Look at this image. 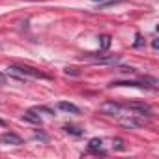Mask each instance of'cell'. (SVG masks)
Segmentation results:
<instances>
[{"instance_id": "2", "label": "cell", "mask_w": 159, "mask_h": 159, "mask_svg": "<svg viewBox=\"0 0 159 159\" xmlns=\"http://www.w3.org/2000/svg\"><path fill=\"white\" fill-rule=\"evenodd\" d=\"M10 69V73L11 75H15L17 79H26V77H34V79H49L45 73H41V71H38V69H34V67H28V66H10L8 67Z\"/></svg>"}, {"instance_id": "1", "label": "cell", "mask_w": 159, "mask_h": 159, "mask_svg": "<svg viewBox=\"0 0 159 159\" xmlns=\"http://www.w3.org/2000/svg\"><path fill=\"white\" fill-rule=\"evenodd\" d=\"M99 109H101V112H105V114H109V116H114V118H118V120L135 114L127 105H120V103H116V101H105ZM135 116H139V114H135Z\"/></svg>"}, {"instance_id": "6", "label": "cell", "mask_w": 159, "mask_h": 159, "mask_svg": "<svg viewBox=\"0 0 159 159\" xmlns=\"http://www.w3.org/2000/svg\"><path fill=\"white\" fill-rule=\"evenodd\" d=\"M58 109L64 111V112H69V114H81V109L73 103H67V101H60L58 103Z\"/></svg>"}, {"instance_id": "7", "label": "cell", "mask_w": 159, "mask_h": 159, "mask_svg": "<svg viewBox=\"0 0 159 159\" xmlns=\"http://www.w3.org/2000/svg\"><path fill=\"white\" fill-rule=\"evenodd\" d=\"M111 86H133V88H148L146 84H142V83H137V81H114Z\"/></svg>"}, {"instance_id": "11", "label": "cell", "mask_w": 159, "mask_h": 159, "mask_svg": "<svg viewBox=\"0 0 159 159\" xmlns=\"http://www.w3.org/2000/svg\"><path fill=\"white\" fill-rule=\"evenodd\" d=\"M99 39H101V49H103V51H107V49H109V45H111V36H107V34H105V36H101Z\"/></svg>"}, {"instance_id": "14", "label": "cell", "mask_w": 159, "mask_h": 159, "mask_svg": "<svg viewBox=\"0 0 159 159\" xmlns=\"http://www.w3.org/2000/svg\"><path fill=\"white\" fill-rule=\"evenodd\" d=\"M114 144H116V148H118V150H124V142H122L120 139H116V140H114Z\"/></svg>"}, {"instance_id": "4", "label": "cell", "mask_w": 159, "mask_h": 159, "mask_svg": "<svg viewBox=\"0 0 159 159\" xmlns=\"http://www.w3.org/2000/svg\"><path fill=\"white\" fill-rule=\"evenodd\" d=\"M127 107H129L135 114H139V116H150V114H152L150 105H146V103H142V101H131V103H127Z\"/></svg>"}, {"instance_id": "10", "label": "cell", "mask_w": 159, "mask_h": 159, "mask_svg": "<svg viewBox=\"0 0 159 159\" xmlns=\"http://www.w3.org/2000/svg\"><path fill=\"white\" fill-rule=\"evenodd\" d=\"M64 129H66V133H71V135H75V137H79V135H83V131L79 129V127H75V125H66Z\"/></svg>"}, {"instance_id": "12", "label": "cell", "mask_w": 159, "mask_h": 159, "mask_svg": "<svg viewBox=\"0 0 159 159\" xmlns=\"http://www.w3.org/2000/svg\"><path fill=\"white\" fill-rule=\"evenodd\" d=\"M34 111H36V112H43V114H54V111L49 109V107H36Z\"/></svg>"}, {"instance_id": "3", "label": "cell", "mask_w": 159, "mask_h": 159, "mask_svg": "<svg viewBox=\"0 0 159 159\" xmlns=\"http://www.w3.org/2000/svg\"><path fill=\"white\" fill-rule=\"evenodd\" d=\"M84 60H90L92 64H116L120 54H86Z\"/></svg>"}, {"instance_id": "8", "label": "cell", "mask_w": 159, "mask_h": 159, "mask_svg": "<svg viewBox=\"0 0 159 159\" xmlns=\"http://www.w3.org/2000/svg\"><path fill=\"white\" fill-rule=\"evenodd\" d=\"M101 139H92L90 142H88V152H92V153H105L103 150H101Z\"/></svg>"}, {"instance_id": "13", "label": "cell", "mask_w": 159, "mask_h": 159, "mask_svg": "<svg viewBox=\"0 0 159 159\" xmlns=\"http://www.w3.org/2000/svg\"><path fill=\"white\" fill-rule=\"evenodd\" d=\"M120 71H122V73H137L135 67H120Z\"/></svg>"}, {"instance_id": "16", "label": "cell", "mask_w": 159, "mask_h": 159, "mask_svg": "<svg viewBox=\"0 0 159 159\" xmlns=\"http://www.w3.org/2000/svg\"><path fill=\"white\" fill-rule=\"evenodd\" d=\"M94 2H107V0H94Z\"/></svg>"}, {"instance_id": "5", "label": "cell", "mask_w": 159, "mask_h": 159, "mask_svg": "<svg viewBox=\"0 0 159 159\" xmlns=\"http://www.w3.org/2000/svg\"><path fill=\"white\" fill-rule=\"evenodd\" d=\"M0 142L2 144H8V146H21L23 144V139L15 133H4L0 137Z\"/></svg>"}, {"instance_id": "9", "label": "cell", "mask_w": 159, "mask_h": 159, "mask_svg": "<svg viewBox=\"0 0 159 159\" xmlns=\"http://www.w3.org/2000/svg\"><path fill=\"white\" fill-rule=\"evenodd\" d=\"M23 120H26V122H32V124H41V118L38 116V112L36 111H26L25 114H23Z\"/></svg>"}, {"instance_id": "15", "label": "cell", "mask_w": 159, "mask_h": 159, "mask_svg": "<svg viewBox=\"0 0 159 159\" xmlns=\"http://www.w3.org/2000/svg\"><path fill=\"white\" fill-rule=\"evenodd\" d=\"M2 83H4V75H2V73H0V84H2Z\"/></svg>"}]
</instances>
